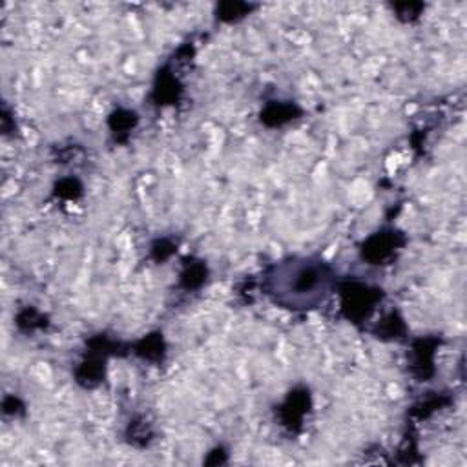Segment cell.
Listing matches in <instances>:
<instances>
[{
	"instance_id": "7a4b0ae2",
	"label": "cell",
	"mask_w": 467,
	"mask_h": 467,
	"mask_svg": "<svg viewBox=\"0 0 467 467\" xmlns=\"http://www.w3.org/2000/svg\"><path fill=\"white\" fill-rule=\"evenodd\" d=\"M342 298L343 311L347 312L349 320L358 322L374 311V305L382 298V291L371 289L364 283H349L342 289Z\"/></svg>"
},
{
	"instance_id": "8fae6325",
	"label": "cell",
	"mask_w": 467,
	"mask_h": 467,
	"mask_svg": "<svg viewBox=\"0 0 467 467\" xmlns=\"http://www.w3.org/2000/svg\"><path fill=\"white\" fill-rule=\"evenodd\" d=\"M404 331H405L404 322L393 312V314H389V316L382 322V331L378 329L376 334H378V338H400L398 334H402Z\"/></svg>"
},
{
	"instance_id": "3957f363",
	"label": "cell",
	"mask_w": 467,
	"mask_h": 467,
	"mask_svg": "<svg viewBox=\"0 0 467 467\" xmlns=\"http://www.w3.org/2000/svg\"><path fill=\"white\" fill-rule=\"evenodd\" d=\"M398 234L396 232H378L374 234L373 238L367 239V243L364 245V258L367 261H371L373 265H384L385 261H389L395 252L398 250V247H402V243L398 241Z\"/></svg>"
},
{
	"instance_id": "6da1fadb",
	"label": "cell",
	"mask_w": 467,
	"mask_h": 467,
	"mask_svg": "<svg viewBox=\"0 0 467 467\" xmlns=\"http://www.w3.org/2000/svg\"><path fill=\"white\" fill-rule=\"evenodd\" d=\"M333 267L318 258H292L269 269L265 289L276 305L305 311L320 305L331 294Z\"/></svg>"
},
{
	"instance_id": "277c9868",
	"label": "cell",
	"mask_w": 467,
	"mask_h": 467,
	"mask_svg": "<svg viewBox=\"0 0 467 467\" xmlns=\"http://www.w3.org/2000/svg\"><path fill=\"white\" fill-rule=\"evenodd\" d=\"M307 407H309V393L307 391H301V393L294 391V393H291L289 400L285 402L283 409H281V418L285 422V426H300L307 413Z\"/></svg>"
},
{
	"instance_id": "52a82bcc",
	"label": "cell",
	"mask_w": 467,
	"mask_h": 467,
	"mask_svg": "<svg viewBox=\"0 0 467 467\" xmlns=\"http://www.w3.org/2000/svg\"><path fill=\"white\" fill-rule=\"evenodd\" d=\"M135 353L143 356L145 360H150V362H157V360L163 358V353H165V342H163L161 334H152V336L143 338L137 347H135Z\"/></svg>"
},
{
	"instance_id": "30bf717a",
	"label": "cell",
	"mask_w": 467,
	"mask_h": 467,
	"mask_svg": "<svg viewBox=\"0 0 467 467\" xmlns=\"http://www.w3.org/2000/svg\"><path fill=\"white\" fill-rule=\"evenodd\" d=\"M179 86H177V81L174 77H168V75H159V83L156 86L157 101L159 103H167V101L177 99V92H179Z\"/></svg>"
},
{
	"instance_id": "4fadbf2b",
	"label": "cell",
	"mask_w": 467,
	"mask_h": 467,
	"mask_svg": "<svg viewBox=\"0 0 467 467\" xmlns=\"http://www.w3.org/2000/svg\"><path fill=\"white\" fill-rule=\"evenodd\" d=\"M152 252H154V258H156L157 261H165L168 256L174 252V245L168 243L167 239H161V241H157V243L154 245Z\"/></svg>"
},
{
	"instance_id": "5b68a950",
	"label": "cell",
	"mask_w": 467,
	"mask_h": 467,
	"mask_svg": "<svg viewBox=\"0 0 467 467\" xmlns=\"http://www.w3.org/2000/svg\"><path fill=\"white\" fill-rule=\"evenodd\" d=\"M300 108L294 104L287 103H270L267 104V108L261 112V121L267 126H281L289 123V121L296 119V115H300Z\"/></svg>"
},
{
	"instance_id": "ba28073f",
	"label": "cell",
	"mask_w": 467,
	"mask_h": 467,
	"mask_svg": "<svg viewBox=\"0 0 467 467\" xmlns=\"http://www.w3.org/2000/svg\"><path fill=\"white\" fill-rule=\"evenodd\" d=\"M205 280H207V267L203 265L201 261L199 263H187L181 274V285L187 291L199 289L205 283Z\"/></svg>"
},
{
	"instance_id": "7c38bea8",
	"label": "cell",
	"mask_w": 467,
	"mask_h": 467,
	"mask_svg": "<svg viewBox=\"0 0 467 467\" xmlns=\"http://www.w3.org/2000/svg\"><path fill=\"white\" fill-rule=\"evenodd\" d=\"M81 185L75 179H64L57 185V194L61 198H77L81 194Z\"/></svg>"
},
{
	"instance_id": "8992f818",
	"label": "cell",
	"mask_w": 467,
	"mask_h": 467,
	"mask_svg": "<svg viewBox=\"0 0 467 467\" xmlns=\"http://www.w3.org/2000/svg\"><path fill=\"white\" fill-rule=\"evenodd\" d=\"M104 376V362L103 356L97 354L94 358L86 360L77 369V382L84 387H94L103 380Z\"/></svg>"
},
{
	"instance_id": "9c48e42d",
	"label": "cell",
	"mask_w": 467,
	"mask_h": 467,
	"mask_svg": "<svg viewBox=\"0 0 467 467\" xmlns=\"http://www.w3.org/2000/svg\"><path fill=\"white\" fill-rule=\"evenodd\" d=\"M137 123V115L130 110H117L110 117V128L114 134H128Z\"/></svg>"
}]
</instances>
